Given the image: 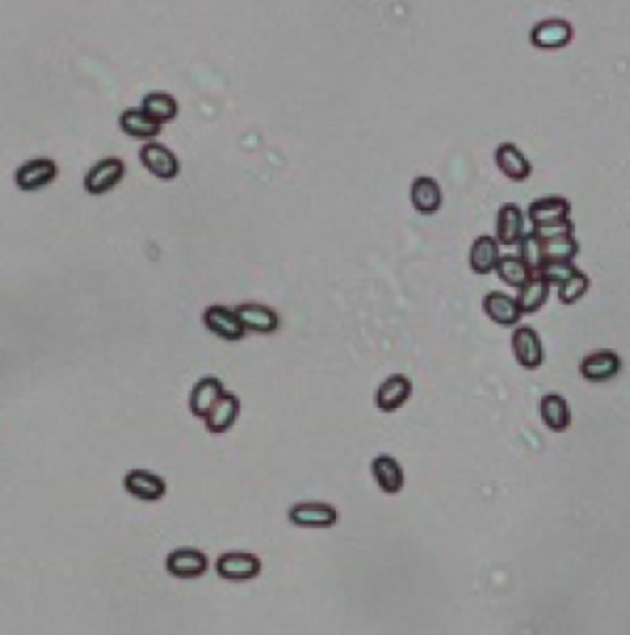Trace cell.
Instances as JSON below:
<instances>
[{"mask_svg": "<svg viewBox=\"0 0 630 635\" xmlns=\"http://www.w3.org/2000/svg\"><path fill=\"white\" fill-rule=\"evenodd\" d=\"M124 176H126L124 161L116 159V156H106V159L97 161V164L87 171V176H84V191H87L89 195L109 193V191H114L116 185L124 181Z\"/></svg>", "mask_w": 630, "mask_h": 635, "instance_id": "1", "label": "cell"}, {"mask_svg": "<svg viewBox=\"0 0 630 635\" xmlns=\"http://www.w3.org/2000/svg\"><path fill=\"white\" fill-rule=\"evenodd\" d=\"M512 351H515V359H517L519 366L527 371H537L547 359L539 331L534 327H527V324H517L512 331Z\"/></svg>", "mask_w": 630, "mask_h": 635, "instance_id": "2", "label": "cell"}, {"mask_svg": "<svg viewBox=\"0 0 630 635\" xmlns=\"http://www.w3.org/2000/svg\"><path fill=\"white\" fill-rule=\"evenodd\" d=\"M574 40V28L571 22L564 18H547V21H539L532 32H529V42L537 47V50L554 52L564 50L566 45H571Z\"/></svg>", "mask_w": 630, "mask_h": 635, "instance_id": "3", "label": "cell"}, {"mask_svg": "<svg viewBox=\"0 0 630 635\" xmlns=\"http://www.w3.org/2000/svg\"><path fill=\"white\" fill-rule=\"evenodd\" d=\"M287 519L302 529H331L339 522V510L327 502H297L290 507Z\"/></svg>", "mask_w": 630, "mask_h": 635, "instance_id": "4", "label": "cell"}, {"mask_svg": "<svg viewBox=\"0 0 630 635\" xmlns=\"http://www.w3.org/2000/svg\"><path fill=\"white\" fill-rule=\"evenodd\" d=\"M262 571V562L255 553L248 552H227L216 562V574L223 581H252Z\"/></svg>", "mask_w": 630, "mask_h": 635, "instance_id": "5", "label": "cell"}, {"mask_svg": "<svg viewBox=\"0 0 630 635\" xmlns=\"http://www.w3.org/2000/svg\"><path fill=\"white\" fill-rule=\"evenodd\" d=\"M141 164L151 176H156L158 181H174L181 174V164L178 156L168 149V146L158 144V142H146L139 151Z\"/></svg>", "mask_w": 630, "mask_h": 635, "instance_id": "6", "label": "cell"}, {"mask_svg": "<svg viewBox=\"0 0 630 635\" xmlns=\"http://www.w3.org/2000/svg\"><path fill=\"white\" fill-rule=\"evenodd\" d=\"M57 174L60 171H57V164L52 159H30V161L18 166L15 185L21 188L22 193H35V191H42V188L55 184Z\"/></svg>", "mask_w": 630, "mask_h": 635, "instance_id": "7", "label": "cell"}, {"mask_svg": "<svg viewBox=\"0 0 630 635\" xmlns=\"http://www.w3.org/2000/svg\"><path fill=\"white\" fill-rule=\"evenodd\" d=\"M203 324L210 334H216L223 341H240L248 331L243 327V322L238 319L235 309L226 307V305H210L203 312Z\"/></svg>", "mask_w": 630, "mask_h": 635, "instance_id": "8", "label": "cell"}, {"mask_svg": "<svg viewBox=\"0 0 630 635\" xmlns=\"http://www.w3.org/2000/svg\"><path fill=\"white\" fill-rule=\"evenodd\" d=\"M620 371H623V359L618 356V351H610V348L593 351L579 364V373L591 383H606L616 379Z\"/></svg>", "mask_w": 630, "mask_h": 635, "instance_id": "9", "label": "cell"}, {"mask_svg": "<svg viewBox=\"0 0 630 635\" xmlns=\"http://www.w3.org/2000/svg\"><path fill=\"white\" fill-rule=\"evenodd\" d=\"M166 571L181 579V581H191V579H200L208 571V556L200 549H176L166 556Z\"/></svg>", "mask_w": 630, "mask_h": 635, "instance_id": "10", "label": "cell"}, {"mask_svg": "<svg viewBox=\"0 0 630 635\" xmlns=\"http://www.w3.org/2000/svg\"><path fill=\"white\" fill-rule=\"evenodd\" d=\"M413 393V383L404 373H393L383 381L379 390H376V408L383 413H396L398 408H404L408 399Z\"/></svg>", "mask_w": 630, "mask_h": 635, "instance_id": "11", "label": "cell"}, {"mask_svg": "<svg viewBox=\"0 0 630 635\" xmlns=\"http://www.w3.org/2000/svg\"><path fill=\"white\" fill-rule=\"evenodd\" d=\"M495 164L497 168H499V174L509 178V181H515V184H522V181H527L529 176H532L529 159L524 156V151H522L517 144H512V142H505V144L497 146Z\"/></svg>", "mask_w": 630, "mask_h": 635, "instance_id": "12", "label": "cell"}, {"mask_svg": "<svg viewBox=\"0 0 630 635\" xmlns=\"http://www.w3.org/2000/svg\"><path fill=\"white\" fill-rule=\"evenodd\" d=\"M124 490L139 502H158L164 500L166 482L149 470H132L124 475Z\"/></svg>", "mask_w": 630, "mask_h": 635, "instance_id": "13", "label": "cell"}, {"mask_svg": "<svg viewBox=\"0 0 630 635\" xmlns=\"http://www.w3.org/2000/svg\"><path fill=\"white\" fill-rule=\"evenodd\" d=\"M495 240L499 245L512 247L519 245V240L524 237V210L517 203H505L497 210Z\"/></svg>", "mask_w": 630, "mask_h": 635, "instance_id": "14", "label": "cell"}, {"mask_svg": "<svg viewBox=\"0 0 630 635\" xmlns=\"http://www.w3.org/2000/svg\"><path fill=\"white\" fill-rule=\"evenodd\" d=\"M411 203L421 216H435L443 208V188L433 176H415L411 184Z\"/></svg>", "mask_w": 630, "mask_h": 635, "instance_id": "15", "label": "cell"}, {"mask_svg": "<svg viewBox=\"0 0 630 635\" xmlns=\"http://www.w3.org/2000/svg\"><path fill=\"white\" fill-rule=\"evenodd\" d=\"M238 319L243 322L245 331L252 334H275L279 329V314L268 305H260V302H245L240 305Z\"/></svg>", "mask_w": 630, "mask_h": 635, "instance_id": "16", "label": "cell"}, {"mask_svg": "<svg viewBox=\"0 0 630 635\" xmlns=\"http://www.w3.org/2000/svg\"><path fill=\"white\" fill-rule=\"evenodd\" d=\"M371 475L379 490L386 494H398L405 487V472L393 455H376L371 462Z\"/></svg>", "mask_w": 630, "mask_h": 635, "instance_id": "17", "label": "cell"}, {"mask_svg": "<svg viewBox=\"0 0 630 635\" xmlns=\"http://www.w3.org/2000/svg\"><path fill=\"white\" fill-rule=\"evenodd\" d=\"M223 393H226L223 381L216 379V376H203V379L196 381V386L191 390L188 408H191V413H193L196 418H206Z\"/></svg>", "mask_w": 630, "mask_h": 635, "instance_id": "18", "label": "cell"}, {"mask_svg": "<svg viewBox=\"0 0 630 635\" xmlns=\"http://www.w3.org/2000/svg\"><path fill=\"white\" fill-rule=\"evenodd\" d=\"M482 309L485 314L499 327H517L522 312H519L517 299L509 297L505 292H487L482 299Z\"/></svg>", "mask_w": 630, "mask_h": 635, "instance_id": "19", "label": "cell"}, {"mask_svg": "<svg viewBox=\"0 0 630 635\" xmlns=\"http://www.w3.org/2000/svg\"><path fill=\"white\" fill-rule=\"evenodd\" d=\"M571 216V203L561 195H549V198H537L532 201L527 208V218L532 220V226H547V223H557V220H566Z\"/></svg>", "mask_w": 630, "mask_h": 635, "instance_id": "20", "label": "cell"}, {"mask_svg": "<svg viewBox=\"0 0 630 635\" xmlns=\"http://www.w3.org/2000/svg\"><path fill=\"white\" fill-rule=\"evenodd\" d=\"M119 129L132 136V139H141V142H154L156 136L161 133V124L154 122L141 107H132L119 114Z\"/></svg>", "mask_w": 630, "mask_h": 635, "instance_id": "21", "label": "cell"}, {"mask_svg": "<svg viewBox=\"0 0 630 635\" xmlns=\"http://www.w3.org/2000/svg\"><path fill=\"white\" fill-rule=\"evenodd\" d=\"M238 416H240V399L235 396V393H227L226 390L203 420H206L208 431L220 435V433H227L235 423H238Z\"/></svg>", "mask_w": 630, "mask_h": 635, "instance_id": "22", "label": "cell"}, {"mask_svg": "<svg viewBox=\"0 0 630 635\" xmlns=\"http://www.w3.org/2000/svg\"><path fill=\"white\" fill-rule=\"evenodd\" d=\"M499 243L495 240V236H480L475 237V243L470 247V270L475 275H490L495 272L497 262L502 257Z\"/></svg>", "mask_w": 630, "mask_h": 635, "instance_id": "23", "label": "cell"}, {"mask_svg": "<svg viewBox=\"0 0 630 635\" xmlns=\"http://www.w3.org/2000/svg\"><path fill=\"white\" fill-rule=\"evenodd\" d=\"M539 416L544 420L549 431L566 433L571 428V408L568 400L558 393H547L539 403Z\"/></svg>", "mask_w": 630, "mask_h": 635, "instance_id": "24", "label": "cell"}, {"mask_svg": "<svg viewBox=\"0 0 630 635\" xmlns=\"http://www.w3.org/2000/svg\"><path fill=\"white\" fill-rule=\"evenodd\" d=\"M549 289H551V285H549L547 279H544L541 275H537V272H534V275L529 277L527 282L519 287L517 297H515L517 299L522 317H524V314H537L539 309L547 305Z\"/></svg>", "mask_w": 630, "mask_h": 635, "instance_id": "25", "label": "cell"}, {"mask_svg": "<svg viewBox=\"0 0 630 635\" xmlns=\"http://www.w3.org/2000/svg\"><path fill=\"white\" fill-rule=\"evenodd\" d=\"M539 247H541V260H544V262H574V260L579 257L581 250L579 240H576L574 233L539 240ZM544 262H541V265H544Z\"/></svg>", "mask_w": 630, "mask_h": 635, "instance_id": "26", "label": "cell"}, {"mask_svg": "<svg viewBox=\"0 0 630 635\" xmlns=\"http://www.w3.org/2000/svg\"><path fill=\"white\" fill-rule=\"evenodd\" d=\"M141 109L161 126L178 116V102L168 92H149L141 102Z\"/></svg>", "mask_w": 630, "mask_h": 635, "instance_id": "27", "label": "cell"}, {"mask_svg": "<svg viewBox=\"0 0 630 635\" xmlns=\"http://www.w3.org/2000/svg\"><path fill=\"white\" fill-rule=\"evenodd\" d=\"M497 277L505 282V285H509V287H522L524 282H527L529 277L534 275L532 270H529L527 265H524V260L519 255H502L499 257V262H497L495 267Z\"/></svg>", "mask_w": 630, "mask_h": 635, "instance_id": "28", "label": "cell"}, {"mask_svg": "<svg viewBox=\"0 0 630 635\" xmlns=\"http://www.w3.org/2000/svg\"><path fill=\"white\" fill-rule=\"evenodd\" d=\"M589 287H591V279H589V275L586 272H576V275H571L558 287V299H561V305H576L586 292H589Z\"/></svg>", "mask_w": 630, "mask_h": 635, "instance_id": "29", "label": "cell"}, {"mask_svg": "<svg viewBox=\"0 0 630 635\" xmlns=\"http://www.w3.org/2000/svg\"><path fill=\"white\" fill-rule=\"evenodd\" d=\"M576 272H579V267L574 265V262H544L537 270V275H541L549 285H557V287H561L568 277L576 275Z\"/></svg>", "mask_w": 630, "mask_h": 635, "instance_id": "30", "label": "cell"}, {"mask_svg": "<svg viewBox=\"0 0 630 635\" xmlns=\"http://www.w3.org/2000/svg\"><path fill=\"white\" fill-rule=\"evenodd\" d=\"M532 233L539 237V240H547V237H558V236H568V233H574V223H571V218H566V220H557V223H547V226H537L532 227Z\"/></svg>", "mask_w": 630, "mask_h": 635, "instance_id": "31", "label": "cell"}]
</instances>
